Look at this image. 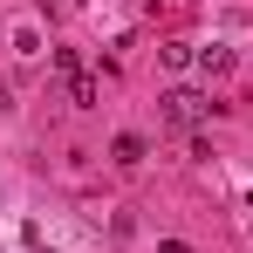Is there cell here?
I'll return each mask as SVG.
<instances>
[{"label":"cell","mask_w":253,"mask_h":253,"mask_svg":"<svg viewBox=\"0 0 253 253\" xmlns=\"http://www.w3.org/2000/svg\"><path fill=\"white\" fill-rule=\"evenodd\" d=\"M48 62H55L62 89H69V103H76V110H96V96H103V89H96V76L83 69V55H76V48H55Z\"/></svg>","instance_id":"1"},{"label":"cell","mask_w":253,"mask_h":253,"mask_svg":"<svg viewBox=\"0 0 253 253\" xmlns=\"http://www.w3.org/2000/svg\"><path fill=\"white\" fill-rule=\"evenodd\" d=\"M158 62H165V69H192L199 48H192V42H165V48H158Z\"/></svg>","instance_id":"4"},{"label":"cell","mask_w":253,"mask_h":253,"mask_svg":"<svg viewBox=\"0 0 253 253\" xmlns=\"http://www.w3.org/2000/svg\"><path fill=\"white\" fill-rule=\"evenodd\" d=\"M158 253H192V247H185V240H165V247H158Z\"/></svg>","instance_id":"6"},{"label":"cell","mask_w":253,"mask_h":253,"mask_svg":"<svg viewBox=\"0 0 253 253\" xmlns=\"http://www.w3.org/2000/svg\"><path fill=\"white\" fill-rule=\"evenodd\" d=\"M199 69H206V76H226V69H233V48H199Z\"/></svg>","instance_id":"5"},{"label":"cell","mask_w":253,"mask_h":253,"mask_svg":"<svg viewBox=\"0 0 253 253\" xmlns=\"http://www.w3.org/2000/svg\"><path fill=\"white\" fill-rule=\"evenodd\" d=\"M206 110H212V103L199 96V89H171V96H165V124H171V130H192Z\"/></svg>","instance_id":"2"},{"label":"cell","mask_w":253,"mask_h":253,"mask_svg":"<svg viewBox=\"0 0 253 253\" xmlns=\"http://www.w3.org/2000/svg\"><path fill=\"white\" fill-rule=\"evenodd\" d=\"M144 151H151V144H144L137 130H124V137L110 144V165H124V171H137V165H144Z\"/></svg>","instance_id":"3"}]
</instances>
